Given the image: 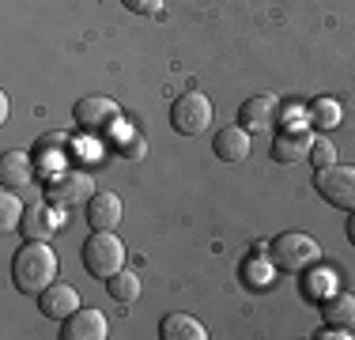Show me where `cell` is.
<instances>
[{"instance_id":"cell-6","label":"cell","mask_w":355,"mask_h":340,"mask_svg":"<svg viewBox=\"0 0 355 340\" xmlns=\"http://www.w3.org/2000/svg\"><path fill=\"white\" fill-rule=\"evenodd\" d=\"M95 182H91L87 174H80V170H69V174H57L49 178L46 185V197L53 204H61V208H76V204H87L95 197Z\"/></svg>"},{"instance_id":"cell-9","label":"cell","mask_w":355,"mask_h":340,"mask_svg":"<svg viewBox=\"0 0 355 340\" xmlns=\"http://www.w3.org/2000/svg\"><path fill=\"white\" fill-rule=\"evenodd\" d=\"M61 204H31L27 212H23V238H35V242H49L53 238V231H61V223H64V216L61 212Z\"/></svg>"},{"instance_id":"cell-4","label":"cell","mask_w":355,"mask_h":340,"mask_svg":"<svg viewBox=\"0 0 355 340\" xmlns=\"http://www.w3.org/2000/svg\"><path fill=\"white\" fill-rule=\"evenodd\" d=\"M314 189L318 197L325 204H333V208L340 212H355V167H321L318 178H314Z\"/></svg>"},{"instance_id":"cell-18","label":"cell","mask_w":355,"mask_h":340,"mask_svg":"<svg viewBox=\"0 0 355 340\" xmlns=\"http://www.w3.org/2000/svg\"><path fill=\"white\" fill-rule=\"evenodd\" d=\"M106 287H110V295H114V303H137L140 299V276L129 269L114 272V276L106 280Z\"/></svg>"},{"instance_id":"cell-22","label":"cell","mask_w":355,"mask_h":340,"mask_svg":"<svg viewBox=\"0 0 355 340\" xmlns=\"http://www.w3.org/2000/svg\"><path fill=\"white\" fill-rule=\"evenodd\" d=\"M132 15H159L163 12V0H121Z\"/></svg>"},{"instance_id":"cell-11","label":"cell","mask_w":355,"mask_h":340,"mask_svg":"<svg viewBox=\"0 0 355 340\" xmlns=\"http://www.w3.org/2000/svg\"><path fill=\"white\" fill-rule=\"evenodd\" d=\"M38 310L46 314V318H53V321H64V318H72V314L80 310V295H76L72 284H57L53 280V284L38 295Z\"/></svg>"},{"instance_id":"cell-2","label":"cell","mask_w":355,"mask_h":340,"mask_svg":"<svg viewBox=\"0 0 355 340\" xmlns=\"http://www.w3.org/2000/svg\"><path fill=\"white\" fill-rule=\"evenodd\" d=\"M80 257H83V269H87L95 280H110L114 272L125 269V246L114 231H95L87 242H83Z\"/></svg>"},{"instance_id":"cell-20","label":"cell","mask_w":355,"mask_h":340,"mask_svg":"<svg viewBox=\"0 0 355 340\" xmlns=\"http://www.w3.org/2000/svg\"><path fill=\"white\" fill-rule=\"evenodd\" d=\"M310 121H314L318 129H336V125H340V102H333V99L310 102Z\"/></svg>"},{"instance_id":"cell-14","label":"cell","mask_w":355,"mask_h":340,"mask_svg":"<svg viewBox=\"0 0 355 340\" xmlns=\"http://www.w3.org/2000/svg\"><path fill=\"white\" fill-rule=\"evenodd\" d=\"M212 151L223 159V163H242V159L250 155V129H242V125L219 129L216 140H212Z\"/></svg>"},{"instance_id":"cell-13","label":"cell","mask_w":355,"mask_h":340,"mask_svg":"<svg viewBox=\"0 0 355 340\" xmlns=\"http://www.w3.org/2000/svg\"><path fill=\"white\" fill-rule=\"evenodd\" d=\"M87 223L91 231H114L121 223V197L117 193H95L87 201Z\"/></svg>"},{"instance_id":"cell-3","label":"cell","mask_w":355,"mask_h":340,"mask_svg":"<svg viewBox=\"0 0 355 340\" xmlns=\"http://www.w3.org/2000/svg\"><path fill=\"white\" fill-rule=\"evenodd\" d=\"M268 257H272V265L280 272H306L310 265H318L321 246L302 231H284L280 238H272Z\"/></svg>"},{"instance_id":"cell-5","label":"cell","mask_w":355,"mask_h":340,"mask_svg":"<svg viewBox=\"0 0 355 340\" xmlns=\"http://www.w3.org/2000/svg\"><path fill=\"white\" fill-rule=\"evenodd\" d=\"M171 125L182 136H200L212 129V102L208 95H200V91H185V95L174 99L171 106Z\"/></svg>"},{"instance_id":"cell-7","label":"cell","mask_w":355,"mask_h":340,"mask_svg":"<svg viewBox=\"0 0 355 340\" xmlns=\"http://www.w3.org/2000/svg\"><path fill=\"white\" fill-rule=\"evenodd\" d=\"M117 102L114 99H106V95H87V99H80L72 106V117H76V125L80 129H87V133H103L110 129V125L117 121Z\"/></svg>"},{"instance_id":"cell-19","label":"cell","mask_w":355,"mask_h":340,"mask_svg":"<svg viewBox=\"0 0 355 340\" xmlns=\"http://www.w3.org/2000/svg\"><path fill=\"white\" fill-rule=\"evenodd\" d=\"M23 212H27L23 201L15 197L12 189H4V197H0V235H12L15 227L23 223Z\"/></svg>"},{"instance_id":"cell-12","label":"cell","mask_w":355,"mask_h":340,"mask_svg":"<svg viewBox=\"0 0 355 340\" xmlns=\"http://www.w3.org/2000/svg\"><path fill=\"white\" fill-rule=\"evenodd\" d=\"M310 148H314V136L306 129H284L272 136V159L276 163H299V159H310Z\"/></svg>"},{"instance_id":"cell-15","label":"cell","mask_w":355,"mask_h":340,"mask_svg":"<svg viewBox=\"0 0 355 340\" xmlns=\"http://www.w3.org/2000/svg\"><path fill=\"white\" fill-rule=\"evenodd\" d=\"M321 318H325V325H336V329H355V295L348 291H336L329 295V299H321Z\"/></svg>"},{"instance_id":"cell-24","label":"cell","mask_w":355,"mask_h":340,"mask_svg":"<svg viewBox=\"0 0 355 340\" xmlns=\"http://www.w3.org/2000/svg\"><path fill=\"white\" fill-rule=\"evenodd\" d=\"M348 242L355 246V212H352V216H348Z\"/></svg>"},{"instance_id":"cell-17","label":"cell","mask_w":355,"mask_h":340,"mask_svg":"<svg viewBox=\"0 0 355 340\" xmlns=\"http://www.w3.org/2000/svg\"><path fill=\"white\" fill-rule=\"evenodd\" d=\"M0 182H4V189H15V185L31 182L27 151H4V155H0Z\"/></svg>"},{"instance_id":"cell-21","label":"cell","mask_w":355,"mask_h":340,"mask_svg":"<svg viewBox=\"0 0 355 340\" xmlns=\"http://www.w3.org/2000/svg\"><path fill=\"white\" fill-rule=\"evenodd\" d=\"M310 163H314L318 170L321 167H333L336 163V148L329 140H314V148H310Z\"/></svg>"},{"instance_id":"cell-23","label":"cell","mask_w":355,"mask_h":340,"mask_svg":"<svg viewBox=\"0 0 355 340\" xmlns=\"http://www.w3.org/2000/svg\"><path fill=\"white\" fill-rule=\"evenodd\" d=\"M246 272H250V284H268V280L276 276V272H272V265H268V261H265V269H261L257 261H250V265H246Z\"/></svg>"},{"instance_id":"cell-8","label":"cell","mask_w":355,"mask_h":340,"mask_svg":"<svg viewBox=\"0 0 355 340\" xmlns=\"http://www.w3.org/2000/svg\"><path fill=\"white\" fill-rule=\"evenodd\" d=\"M280 110L284 106H280L276 95H253L239 106V125L250 129V133H265V129H272V125L280 121Z\"/></svg>"},{"instance_id":"cell-10","label":"cell","mask_w":355,"mask_h":340,"mask_svg":"<svg viewBox=\"0 0 355 340\" xmlns=\"http://www.w3.org/2000/svg\"><path fill=\"white\" fill-rule=\"evenodd\" d=\"M110 325L103 310H91V306H80L72 318H64L61 325V340H106Z\"/></svg>"},{"instance_id":"cell-1","label":"cell","mask_w":355,"mask_h":340,"mask_svg":"<svg viewBox=\"0 0 355 340\" xmlns=\"http://www.w3.org/2000/svg\"><path fill=\"white\" fill-rule=\"evenodd\" d=\"M57 276V253L49 250V242H35L27 238V246H19L12 257V280L23 295H42Z\"/></svg>"},{"instance_id":"cell-16","label":"cell","mask_w":355,"mask_h":340,"mask_svg":"<svg viewBox=\"0 0 355 340\" xmlns=\"http://www.w3.org/2000/svg\"><path fill=\"white\" fill-rule=\"evenodd\" d=\"M159 337L163 340H205L208 329L193 314H166L163 325H159Z\"/></svg>"}]
</instances>
